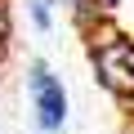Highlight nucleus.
Here are the masks:
<instances>
[{"instance_id": "nucleus-1", "label": "nucleus", "mask_w": 134, "mask_h": 134, "mask_svg": "<svg viewBox=\"0 0 134 134\" xmlns=\"http://www.w3.org/2000/svg\"><path fill=\"white\" fill-rule=\"evenodd\" d=\"M27 98H31V116L40 134H58L67 125V90L45 58L27 63Z\"/></svg>"}, {"instance_id": "nucleus-2", "label": "nucleus", "mask_w": 134, "mask_h": 134, "mask_svg": "<svg viewBox=\"0 0 134 134\" xmlns=\"http://www.w3.org/2000/svg\"><path fill=\"white\" fill-rule=\"evenodd\" d=\"M90 54H94L98 81H103L112 94H134V40L107 36V40H94Z\"/></svg>"}, {"instance_id": "nucleus-3", "label": "nucleus", "mask_w": 134, "mask_h": 134, "mask_svg": "<svg viewBox=\"0 0 134 134\" xmlns=\"http://www.w3.org/2000/svg\"><path fill=\"white\" fill-rule=\"evenodd\" d=\"M67 9H72L81 31H94L103 23V14H107V0H67Z\"/></svg>"}, {"instance_id": "nucleus-4", "label": "nucleus", "mask_w": 134, "mask_h": 134, "mask_svg": "<svg viewBox=\"0 0 134 134\" xmlns=\"http://www.w3.org/2000/svg\"><path fill=\"white\" fill-rule=\"evenodd\" d=\"M54 0H31V23H36V31H49L54 27Z\"/></svg>"}, {"instance_id": "nucleus-5", "label": "nucleus", "mask_w": 134, "mask_h": 134, "mask_svg": "<svg viewBox=\"0 0 134 134\" xmlns=\"http://www.w3.org/2000/svg\"><path fill=\"white\" fill-rule=\"evenodd\" d=\"M9 40H14V14H9V0H0V58H5Z\"/></svg>"}, {"instance_id": "nucleus-6", "label": "nucleus", "mask_w": 134, "mask_h": 134, "mask_svg": "<svg viewBox=\"0 0 134 134\" xmlns=\"http://www.w3.org/2000/svg\"><path fill=\"white\" fill-rule=\"evenodd\" d=\"M121 134H134V125H125V130H121Z\"/></svg>"}]
</instances>
